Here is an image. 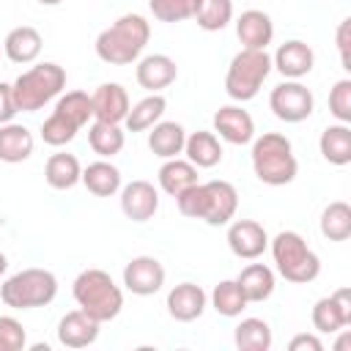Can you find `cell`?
Returning <instances> with one entry per match:
<instances>
[{"instance_id":"2","label":"cell","mask_w":351,"mask_h":351,"mask_svg":"<svg viewBox=\"0 0 351 351\" xmlns=\"http://www.w3.org/2000/svg\"><path fill=\"white\" fill-rule=\"evenodd\" d=\"M148 38H151L148 19L140 14H123L96 36L93 49H96L99 60H104L110 66H129V63L140 60Z\"/></svg>"},{"instance_id":"21","label":"cell","mask_w":351,"mask_h":351,"mask_svg":"<svg viewBox=\"0 0 351 351\" xmlns=\"http://www.w3.org/2000/svg\"><path fill=\"white\" fill-rule=\"evenodd\" d=\"M41 47H44V38L41 33L33 27V25H19L14 30H8L5 41H3V52L11 63H33L38 55H41Z\"/></svg>"},{"instance_id":"18","label":"cell","mask_w":351,"mask_h":351,"mask_svg":"<svg viewBox=\"0 0 351 351\" xmlns=\"http://www.w3.org/2000/svg\"><path fill=\"white\" fill-rule=\"evenodd\" d=\"M90 101H93V121H107V123H123L132 107L126 88L118 82H101L90 93Z\"/></svg>"},{"instance_id":"23","label":"cell","mask_w":351,"mask_h":351,"mask_svg":"<svg viewBox=\"0 0 351 351\" xmlns=\"http://www.w3.org/2000/svg\"><path fill=\"white\" fill-rule=\"evenodd\" d=\"M186 143V129L176 121H156L148 132V148L159 159H173L184 154Z\"/></svg>"},{"instance_id":"28","label":"cell","mask_w":351,"mask_h":351,"mask_svg":"<svg viewBox=\"0 0 351 351\" xmlns=\"http://www.w3.org/2000/svg\"><path fill=\"white\" fill-rule=\"evenodd\" d=\"M44 178H47V184H49L52 189L66 192V189H71V186L80 184V178H82V165H80V159H77L74 154H66V151L52 154V156L47 159V165H44Z\"/></svg>"},{"instance_id":"17","label":"cell","mask_w":351,"mask_h":351,"mask_svg":"<svg viewBox=\"0 0 351 351\" xmlns=\"http://www.w3.org/2000/svg\"><path fill=\"white\" fill-rule=\"evenodd\" d=\"M167 313L170 318L181 321V324H189V321H197L208 304V296L200 285L195 282H178L167 291Z\"/></svg>"},{"instance_id":"46","label":"cell","mask_w":351,"mask_h":351,"mask_svg":"<svg viewBox=\"0 0 351 351\" xmlns=\"http://www.w3.org/2000/svg\"><path fill=\"white\" fill-rule=\"evenodd\" d=\"M36 3H41V5H49V8H52V5H60L63 0H36Z\"/></svg>"},{"instance_id":"35","label":"cell","mask_w":351,"mask_h":351,"mask_svg":"<svg viewBox=\"0 0 351 351\" xmlns=\"http://www.w3.org/2000/svg\"><path fill=\"white\" fill-rule=\"evenodd\" d=\"M195 19H197V27L206 33L225 30L233 22V0H200Z\"/></svg>"},{"instance_id":"29","label":"cell","mask_w":351,"mask_h":351,"mask_svg":"<svg viewBox=\"0 0 351 351\" xmlns=\"http://www.w3.org/2000/svg\"><path fill=\"white\" fill-rule=\"evenodd\" d=\"M247 302H266L274 293V271L266 263H250L236 277Z\"/></svg>"},{"instance_id":"27","label":"cell","mask_w":351,"mask_h":351,"mask_svg":"<svg viewBox=\"0 0 351 351\" xmlns=\"http://www.w3.org/2000/svg\"><path fill=\"white\" fill-rule=\"evenodd\" d=\"M156 178H159L162 192H167L170 197H178L184 189H189L192 184H197V167L189 159L173 156V159H165V165L159 167Z\"/></svg>"},{"instance_id":"34","label":"cell","mask_w":351,"mask_h":351,"mask_svg":"<svg viewBox=\"0 0 351 351\" xmlns=\"http://www.w3.org/2000/svg\"><path fill=\"white\" fill-rule=\"evenodd\" d=\"M208 299H211V307H214L219 315H225V318H236V315H241L244 307L250 304L247 296L241 293V288H239L236 280H222V282H217Z\"/></svg>"},{"instance_id":"26","label":"cell","mask_w":351,"mask_h":351,"mask_svg":"<svg viewBox=\"0 0 351 351\" xmlns=\"http://www.w3.org/2000/svg\"><path fill=\"white\" fill-rule=\"evenodd\" d=\"M184 156L200 170H208V167H217L222 162V143L214 132H192L186 134V143H184Z\"/></svg>"},{"instance_id":"40","label":"cell","mask_w":351,"mask_h":351,"mask_svg":"<svg viewBox=\"0 0 351 351\" xmlns=\"http://www.w3.org/2000/svg\"><path fill=\"white\" fill-rule=\"evenodd\" d=\"M27 346V332L14 315H0V351H22Z\"/></svg>"},{"instance_id":"44","label":"cell","mask_w":351,"mask_h":351,"mask_svg":"<svg viewBox=\"0 0 351 351\" xmlns=\"http://www.w3.org/2000/svg\"><path fill=\"white\" fill-rule=\"evenodd\" d=\"M340 332H343V335H340V340L335 343V348H337V351H343V348H348V346H351V332H348V329H340Z\"/></svg>"},{"instance_id":"14","label":"cell","mask_w":351,"mask_h":351,"mask_svg":"<svg viewBox=\"0 0 351 351\" xmlns=\"http://www.w3.org/2000/svg\"><path fill=\"white\" fill-rule=\"evenodd\" d=\"M121 211L132 222H148L159 211V189L151 181H129L121 186Z\"/></svg>"},{"instance_id":"43","label":"cell","mask_w":351,"mask_h":351,"mask_svg":"<svg viewBox=\"0 0 351 351\" xmlns=\"http://www.w3.org/2000/svg\"><path fill=\"white\" fill-rule=\"evenodd\" d=\"M288 351H324V343H321L318 335H307V332H302V335L291 337Z\"/></svg>"},{"instance_id":"25","label":"cell","mask_w":351,"mask_h":351,"mask_svg":"<svg viewBox=\"0 0 351 351\" xmlns=\"http://www.w3.org/2000/svg\"><path fill=\"white\" fill-rule=\"evenodd\" d=\"M318 151L329 165L346 167L351 162V126L348 123H329L318 137Z\"/></svg>"},{"instance_id":"12","label":"cell","mask_w":351,"mask_h":351,"mask_svg":"<svg viewBox=\"0 0 351 351\" xmlns=\"http://www.w3.org/2000/svg\"><path fill=\"white\" fill-rule=\"evenodd\" d=\"M123 285L134 296H154L165 285V266L154 255H137L123 266Z\"/></svg>"},{"instance_id":"24","label":"cell","mask_w":351,"mask_h":351,"mask_svg":"<svg viewBox=\"0 0 351 351\" xmlns=\"http://www.w3.org/2000/svg\"><path fill=\"white\" fill-rule=\"evenodd\" d=\"M80 184H85V189L96 197H112L115 192H121L123 178H121V170L110 159H99V162H90L88 167H82Z\"/></svg>"},{"instance_id":"38","label":"cell","mask_w":351,"mask_h":351,"mask_svg":"<svg viewBox=\"0 0 351 351\" xmlns=\"http://www.w3.org/2000/svg\"><path fill=\"white\" fill-rule=\"evenodd\" d=\"M77 132H80V126L71 123V121H69L66 115H60L58 110H52V115L41 123V140H44L47 145H52V148H60V145L71 143V140L77 137Z\"/></svg>"},{"instance_id":"41","label":"cell","mask_w":351,"mask_h":351,"mask_svg":"<svg viewBox=\"0 0 351 351\" xmlns=\"http://www.w3.org/2000/svg\"><path fill=\"white\" fill-rule=\"evenodd\" d=\"M335 41H337V52H340V66L346 71H351V19H343L337 25V33H335Z\"/></svg>"},{"instance_id":"33","label":"cell","mask_w":351,"mask_h":351,"mask_svg":"<svg viewBox=\"0 0 351 351\" xmlns=\"http://www.w3.org/2000/svg\"><path fill=\"white\" fill-rule=\"evenodd\" d=\"M321 236L329 241L351 239V206L346 200H332L321 211Z\"/></svg>"},{"instance_id":"3","label":"cell","mask_w":351,"mask_h":351,"mask_svg":"<svg viewBox=\"0 0 351 351\" xmlns=\"http://www.w3.org/2000/svg\"><path fill=\"white\" fill-rule=\"evenodd\" d=\"M250 156H252L255 178L266 186H285L299 173L293 145L280 132H263L261 137H252V154Z\"/></svg>"},{"instance_id":"1","label":"cell","mask_w":351,"mask_h":351,"mask_svg":"<svg viewBox=\"0 0 351 351\" xmlns=\"http://www.w3.org/2000/svg\"><path fill=\"white\" fill-rule=\"evenodd\" d=\"M176 206L189 219H203L211 228L228 225L236 217L239 208V192L230 181L214 178V181H197L189 189H184L176 197Z\"/></svg>"},{"instance_id":"8","label":"cell","mask_w":351,"mask_h":351,"mask_svg":"<svg viewBox=\"0 0 351 351\" xmlns=\"http://www.w3.org/2000/svg\"><path fill=\"white\" fill-rule=\"evenodd\" d=\"M271 74V55L266 49H239L230 58L228 74H225V93L233 101H250L263 88L266 77Z\"/></svg>"},{"instance_id":"5","label":"cell","mask_w":351,"mask_h":351,"mask_svg":"<svg viewBox=\"0 0 351 351\" xmlns=\"http://www.w3.org/2000/svg\"><path fill=\"white\" fill-rule=\"evenodd\" d=\"M269 250L280 277H285L288 282L307 285L321 274V258L296 230H280L274 239H269Z\"/></svg>"},{"instance_id":"10","label":"cell","mask_w":351,"mask_h":351,"mask_svg":"<svg viewBox=\"0 0 351 351\" xmlns=\"http://www.w3.org/2000/svg\"><path fill=\"white\" fill-rule=\"evenodd\" d=\"M313 326L321 335H335L351 326V288H337L313 304Z\"/></svg>"},{"instance_id":"13","label":"cell","mask_w":351,"mask_h":351,"mask_svg":"<svg viewBox=\"0 0 351 351\" xmlns=\"http://www.w3.org/2000/svg\"><path fill=\"white\" fill-rule=\"evenodd\" d=\"M214 134L230 145H247L255 137V121L247 110H241V104H225L214 112L211 118Z\"/></svg>"},{"instance_id":"22","label":"cell","mask_w":351,"mask_h":351,"mask_svg":"<svg viewBox=\"0 0 351 351\" xmlns=\"http://www.w3.org/2000/svg\"><path fill=\"white\" fill-rule=\"evenodd\" d=\"M33 148H36V140L27 126L14 123V121L0 126V162L5 165L27 162L33 156Z\"/></svg>"},{"instance_id":"37","label":"cell","mask_w":351,"mask_h":351,"mask_svg":"<svg viewBox=\"0 0 351 351\" xmlns=\"http://www.w3.org/2000/svg\"><path fill=\"white\" fill-rule=\"evenodd\" d=\"M148 8L154 14V19L173 25V22L195 19V14L200 8V0H148Z\"/></svg>"},{"instance_id":"11","label":"cell","mask_w":351,"mask_h":351,"mask_svg":"<svg viewBox=\"0 0 351 351\" xmlns=\"http://www.w3.org/2000/svg\"><path fill=\"white\" fill-rule=\"evenodd\" d=\"M228 247L241 261H258L269 250V233L255 219H236L228 225Z\"/></svg>"},{"instance_id":"16","label":"cell","mask_w":351,"mask_h":351,"mask_svg":"<svg viewBox=\"0 0 351 351\" xmlns=\"http://www.w3.org/2000/svg\"><path fill=\"white\" fill-rule=\"evenodd\" d=\"M137 85L148 93H162L165 88H170L178 77V66L170 55H162V52H154V55H145L137 60Z\"/></svg>"},{"instance_id":"31","label":"cell","mask_w":351,"mask_h":351,"mask_svg":"<svg viewBox=\"0 0 351 351\" xmlns=\"http://www.w3.org/2000/svg\"><path fill=\"white\" fill-rule=\"evenodd\" d=\"M165 110H167L165 96H162V93H148L145 99H140L137 104L129 107V112H126V118H123V126H126L129 132H148L156 121H162Z\"/></svg>"},{"instance_id":"4","label":"cell","mask_w":351,"mask_h":351,"mask_svg":"<svg viewBox=\"0 0 351 351\" xmlns=\"http://www.w3.org/2000/svg\"><path fill=\"white\" fill-rule=\"evenodd\" d=\"M71 293H74L77 307L85 310L99 324L112 321L121 313V307H123V291H121V285H115V280L104 269H85V271H80L74 277Z\"/></svg>"},{"instance_id":"36","label":"cell","mask_w":351,"mask_h":351,"mask_svg":"<svg viewBox=\"0 0 351 351\" xmlns=\"http://www.w3.org/2000/svg\"><path fill=\"white\" fill-rule=\"evenodd\" d=\"M55 110L66 115L71 123H77L80 129L93 118V101H90V93L85 90H66L63 96H58Z\"/></svg>"},{"instance_id":"45","label":"cell","mask_w":351,"mask_h":351,"mask_svg":"<svg viewBox=\"0 0 351 351\" xmlns=\"http://www.w3.org/2000/svg\"><path fill=\"white\" fill-rule=\"evenodd\" d=\"M5 269H8V258H5L3 252H0V277L5 274Z\"/></svg>"},{"instance_id":"6","label":"cell","mask_w":351,"mask_h":351,"mask_svg":"<svg viewBox=\"0 0 351 351\" xmlns=\"http://www.w3.org/2000/svg\"><path fill=\"white\" fill-rule=\"evenodd\" d=\"M66 88V69L58 63H36L27 71H22L14 82V101L19 112H36L44 104H49L55 96H60Z\"/></svg>"},{"instance_id":"7","label":"cell","mask_w":351,"mask_h":351,"mask_svg":"<svg viewBox=\"0 0 351 351\" xmlns=\"http://www.w3.org/2000/svg\"><path fill=\"white\" fill-rule=\"evenodd\" d=\"M58 296V277L49 269H22L0 285V299L11 310H36L47 307Z\"/></svg>"},{"instance_id":"42","label":"cell","mask_w":351,"mask_h":351,"mask_svg":"<svg viewBox=\"0 0 351 351\" xmlns=\"http://www.w3.org/2000/svg\"><path fill=\"white\" fill-rule=\"evenodd\" d=\"M16 112H19V110H16V101H14L11 82H0V126H3V123H11Z\"/></svg>"},{"instance_id":"9","label":"cell","mask_w":351,"mask_h":351,"mask_svg":"<svg viewBox=\"0 0 351 351\" xmlns=\"http://www.w3.org/2000/svg\"><path fill=\"white\" fill-rule=\"evenodd\" d=\"M269 107H271V112L280 121H285V123H302V121H307L313 115L315 96L299 80H285V82H280V85L271 88Z\"/></svg>"},{"instance_id":"20","label":"cell","mask_w":351,"mask_h":351,"mask_svg":"<svg viewBox=\"0 0 351 351\" xmlns=\"http://www.w3.org/2000/svg\"><path fill=\"white\" fill-rule=\"evenodd\" d=\"M236 36L244 49H266L274 38V22L261 8H247L236 19Z\"/></svg>"},{"instance_id":"32","label":"cell","mask_w":351,"mask_h":351,"mask_svg":"<svg viewBox=\"0 0 351 351\" xmlns=\"http://www.w3.org/2000/svg\"><path fill=\"white\" fill-rule=\"evenodd\" d=\"M126 134L121 129V123H107V121H93L88 126V145L93 148V154H99L101 159H112L115 154L123 151Z\"/></svg>"},{"instance_id":"19","label":"cell","mask_w":351,"mask_h":351,"mask_svg":"<svg viewBox=\"0 0 351 351\" xmlns=\"http://www.w3.org/2000/svg\"><path fill=\"white\" fill-rule=\"evenodd\" d=\"M99 321L85 310H71L58 321V343L66 348H88L99 337Z\"/></svg>"},{"instance_id":"39","label":"cell","mask_w":351,"mask_h":351,"mask_svg":"<svg viewBox=\"0 0 351 351\" xmlns=\"http://www.w3.org/2000/svg\"><path fill=\"white\" fill-rule=\"evenodd\" d=\"M329 112L337 118V123H351V80L343 77L329 90Z\"/></svg>"},{"instance_id":"30","label":"cell","mask_w":351,"mask_h":351,"mask_svg":"<svg viewBox=\"0 0 351 351\" xmlns=\"http://www.w3.org/2000/svg\"><path fill=\"white\" fill-rule=\"evenodd\" d=\"M233 343L239 351H269L274 335L263 318H241L233 329Z\"/></svg>"},{"instance_id":"15","label":"cell","mask_w":351,"mask_h":351,"mask_svg":"<svg viewBox=\"0 0 351 351\" xmlns=\"http://www.w3.org/2000/svg\"><path fill=\"white\" fill-rule=\"evenodd\" d=\"M313 66H315V52L302 38H291L280 44L277 52L271 55V69H277L285 80H302L313 71Z\"/></svg>"}]
</instances>
